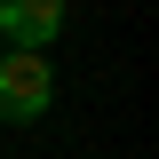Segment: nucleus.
I'll return each mask as SVG.
<instances>
[{"mask_svg": "<svg viewBox=\"0 0 159 159\" xmlns=\"http://www.w3.org/2000/svg\"><path fill=\"white\" fill-rule=\"evenodd\" d=\"M48 96H56L48 48H8V56H0V119H40Z\"/></svg>", "mask_w": 159, "mask_h": 159, "instance_id": "nucleus-1", "label": "nucleus"}, {"mask_svg": "<svg viewBox=\"0 0 159 159\" xmlns=\"http://www.w3.org/2000/svg\"><path fill=\"white\" fill-rule=\"evenodd\" d=\"M64 32V0H0V40L8 48H48Z\"/></svg>", "mask_w": 159, "mask_h": 159, "instance_id": "nucleus-2", "label": "nucleus"}]
</instances>
